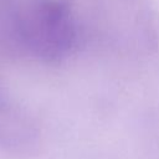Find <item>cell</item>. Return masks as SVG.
Returning a JSON list of instances; mask_svg holds the SVG:
<instances>
[{
	"instance_id": "obj_1",
	"label": "cell",
	"mask_w": 159,
	"mask_h": 159,
	"mask_svg": "<svg viewBox=\"0 0 159 159\" xmlns=\"http://www.w3.org/2000/svg\"><path fill=\"white\" fill-rule=\"evenodd\" d=\"M9 22L16 45L41 61H61L77 45L73 16L60 0H16Z\"/></svg>"
},
{
	"instance_id": "obj_2",
	"label": "cell",
	"mask_w": 159,
	"mask_h": 159,
	"mask_svg": "<svg viewBox=\"0 0 159 159\" xmlns=\"http://www.w3.org/2000/svg\"><path fill=\"white\" fill-rule=\"evenodd\" d=\"M19 123V114L15 108L4 98L0 92V130L15 127Z\"/></svg>"
}]
</instances>
